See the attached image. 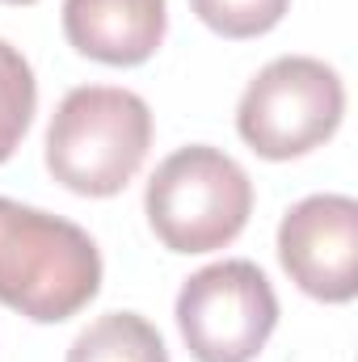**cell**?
I'll list each match as a JSON object with an SVG mask.
<instances>
[{
	"label": "cell",
	"mask_w": 358,
	"mask_h": 362,
	"mask_svg": "<svg viewBox=\"0 0 358 362\" xmlns=\"http://www.w3.org/2000/svg\"><path fill=\"white\" fill-rule=\"evenodd\" d=\"M101 291V253L85 228L0 198V303L34 325H59Z\"/></svg>",
	"instance_id": "cell-1"
},
{
	"label": "cell",
	"mask_w": 358,
	"mask_h": 362,
	"mask_svg": "<svg viewBox=\"0 0 358 362\" xmlns=\"http://www.w3.org/2000/svg\"><path fill=\"white\" fill-rule=\"evenodd\" d=\"M152 148V110L139 93L81 85L51 114L47 169L81 198H114L127 189Z\"/></svg>",
	"instance_id": "cell-2"
},
{
	"label": "cell",
	"mask_w": 358,
	"mask_h": 362,
	"mask_svg": "<svg viewBox=\"0 0 358 362\" xmlns=\"http://www.w3.org/2000/svg\"><path fill=\"white\" fill-rule=\"evenodd\" d=\"M144 211L169 253H215L245 232L253 181L224 148L190 144L156 165Z\"/></svg>",
	"instance_id": "cell-3"
},
{
	"label": "cell",
	"mask_w": 358,
	"mask_h": 362,
	"mask_svg": "<svg viewBox=\"0 0 358 362\" xmlns=\"http://www.w3.org/2000/svg\"><path fill=\"white\" fill-rule=\"evenodd\" d=\"M346 114L342 76L312 55H282L249 81L236 105L241 139L266 160H295L329 144Z\"/></svg>",
	"instance_id": "cell-4"
},
{
	"label": "cell",
	"mask_w": 358,
	"mask_h": 362,
	"mask_svg": "<svg viewBox=\"0 0 358 362\" xmlns=\"http://www.w3.org/2000/svg\"><path fill=\"white\" fill-rule=\"evenodd\" d=\"M173 316L194 362H253L278 325V295L262 266L232 257L190 274Z\"/></svg>",
	"instance_id": "cell-5"
},
{
	"label": "cell",
	"mask_w": 358,
	"mask_h": 362,
	"mask_svg": "<svg viewBox=\"0 0 358 362\" xmlns=\"http://www.w3.org/2000/svg\"><path fill=\"white\" fill-rule=\"evenodd\" d=\"M278 262L291 282L321 303L358 295V202L350 194H312L278 223Z\"/></svg>",
	"instance_id": "cell-6"
},
{
	"label": "cell",
	"mask_w": 358,
	"mask_h": 362,
	"mask_svg": "<svg viewBox=\"0 0 358 362\" xmlns=\"http://www.w3.org/2000/svg\"><path fill=\"white\" fill-rule=\"evenodd\" d=\"M169 30L165 0H64L68 42L97 64L135 68L156 55Z\"/></svg>",
	"instance_id": "cell-7"
},
{
	"label": "cell",
	"mask_w": 358,
	"mask_h": 362,
	"mask_svg": "<svg viewBox=\"0 0 358 362\" xmlns=\"http://www.w3.org/2000/svg\"><path fill=\"white\" fill-rule=\"evenodd\" d=\"M68 362H169V350L139 312H105L72 341Z\"/></svg>",
	"instance_id": "cell-8"
},
{
	"label": "cell",
	"mask_w": 358,
	"mask_h": 362,
	"mask_svg": "<svg viewBox=\"0 0 358 362\" xmlns=\"http://www.w3.org/2000/svg\"><path fill=\"white\" fill-rule=\"evenodd\" d=\"M38 110V81L25 55L0 38V165L17 152Z\"/></svg>",
	"instance_id": "cell-9"
},
{
	"label": "cell",
	"mask_w": 358,
	"mask_h": 362,
	"mask_svg": "<svg viewBox=\"0 0 358 362\" xmlns=\"http://www.w3.org/2000/svg\"><path fill=\"white\" fill-rule=\"evenodd\" d=\"M190 8L224 38H262L287 17L291 0H190Z\"/></svg>",
	"instance_id": "cell-10"
},
{
	"label": "cell",
	"mask_w": 358,
	"mask_h": 362,
	"mask_svg": "<svg viewBox=\"0 0 358 362\" xmlns=\"http://www.w3.org/2000/svg\"><path fill=\"white\" fill-rule=\"evenodd\" d=\"M0 4H34V0H0Z\"/></svg>",
	"instance_id": "cell-11"
}]
</instances>
